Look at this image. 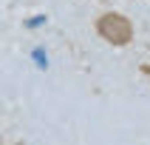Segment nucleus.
<instances>
[{
  "label": "nucleus",
  "instance_id": "obj_1",
  "mask_svg": "<svg viewBox=\"0 0 150 145\" xmlns=\"http://www.w3.org/2000/svg\"><path fill=\"white\" fill-rule=\"evenodd\" d=\"M96 31L102 40H108L110 46H127L133 40V23L119 11H108L96 20Z\"/></svg>",
  "mask_w": 150,
  "mask_h": 145
}]
</instances>
